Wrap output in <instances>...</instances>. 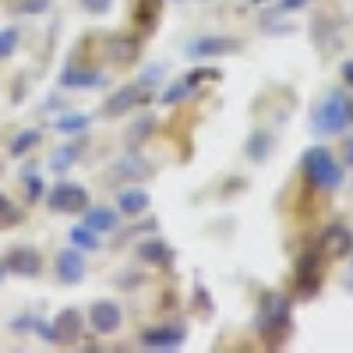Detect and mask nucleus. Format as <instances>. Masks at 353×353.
Listing matches in <instances>:
<instances>
[{"label": "nucleus", "mask_w": 353, "mask_h": 353, "mask_svg": "<svg viewBox=\"0 0 353 353\" xmlns=\"http://www.w3.org/2000/svg\"><path fill=\"white\" fill-rule=\"evenodd\" d=\"M103 81H106L103 71H96V68H78L74 61L61 71V88H74V92H81V88H96V85H103Z\"/></svg>", "instance_id": "16"}, {"label": "nucleus", "mask_w": 353, "mask_h": 353, "mask_svg": "<svg viewBox=\"0 0 353 353\" xmlns=\"http://www.w3.org/2000/svg\"><path fill=\"white\" fill-rule=\"evenodd\" d=\"M81 152H85V138L81 134H74V141H68V145H61V149H53V156H50V173H68L78 159H81Z\"/></svg>", "instance_id": "19"}, {"label": "nucleus", "mask_w": 353, "mask_h": 353, "mask_svg": "<svg viewBox=\"0 0 353 353\" xmlns=\"http://www.w3.org/2000/svg\"><path fill=\"white\" fill-rule=\"evenodd\" d=\"M46 205H50V212H61V216H81L88 209V188L74 184V181H61V184H53L46 194Z\"/></svg>", "instance_id": "6"}, {"label": "nucleus", "mask_w": 353, "mask_h": 353, "mask_svg": "<svg viewBox=\"0 0 353 353\" xmlns=\"http://www.w3.org/2000/svg\"><path fill=\"white\" fill-rule=\"evenodd\" d=\"M4 269H8V276H18V279H36V276H43V254L36 251V248H28V244H18V248H11L4 258Z\"/></svg>", "instance_id": "7"}, {"label": "nucleus", "mask_w": 353, "mask_h": 353, "mask_svg": "<svg viewBox=\"0 0 353 353\" xmlns=\"http://www.w3.org/2000/svg\"><path fill=\"white\" fill-rule=\"evenodd\" d=\"M71 248H78V251H96L99 248V233H92L88 226H74L71 230Z\"/></svg>", "instance_id": "28"}, {"label": "nucleus", "mask_w": 353, "mask_h": 353, "mask_svg": "<svg viewBox=\"0 0 353 353\" xmlns=\"http://www.w3.org/2000/svg\"><path fill=\"white\" fill-rule=\"evenodd\" d=\"M152 163L145 159L138 149H128L121 159H117L113 166H110V173H113V181H145V176H152Z\"/></svg>", "instance_id": "12"}, {"label": "nucleus", "mask_w": 353, "mask_h": 353, "mask_svg": "<svg viewBox=\"0 0 353 353\" xmlns=\"http://www.w3.org/2000/svg\"><path fill=\"white\" fill-rule=\"evenodd\" d=\"M39 141H43V131H39V128H25V131H18V134L11 138L8 152H11L14 159H21V156H28V152H32Z\"/></svg>", "instance_id": "23"}, {"label": "nucleus", "mask_w": 353, "mask_h": 353, "mask_svg": "<svg viewBox=\"0 0 353 353\" xmlns=\"http://www.w3.org/2000/svg\"><path fill=\"white\" fill-rule=\"evenodd\" d=\"M18 46H21V32L14 25H4V28H0V64L11 61V57L18 53Z\"/></svg>", "instance_id": "25"}, {"label": "nucleus", "mask_w": 353, "mask_h": 353, "mask_svg": "<svg viewBox=\"0 0 353 353\" xmlns=\"http://www.w3.org/2000/svg\"><path fill=\"white\" fill-rule=\"evenodd\" d=\"M254 329L269 346H279L290 336V301L283 297V293H265L261 297Z\"/></svg>", "instance_id": "3"}, {"label": "nucleus", "mask_w": 353, "mask_h": 353, "mask_svg": "<svg viewBox=\"0 0 353 353\" xmlns=\"http://www.w3.org/2000/svg\"><path fill=\"white\" fill-rule=\"evenodd\" d=\"M311 0H279V11L286 14V11H301V8H307Z\"/></svg>", "instance_id": "33"}, {"label": "nucleus", "mask_w": 353, "mask_h": 353, "mask_svg": "<svg viewBox=\"0 0 353 353\" xmlns=\"http://www.w3.org/2000/svg\"><path fill=\"white\" fill-rule=\"evenodd\" d=\"M272 149H276V138L269 134V131H254L251 138H248V145H244V156L251 159V163H265L272 156Z\"/></svg>", "instance_id": "21"}, {"label": "nucleus", "mask_w": 353, "mask_h": 353, "mask_svg": "<svg viewBox=\"0 0 353 353\" xmlns=\"http://www.w3.org/2000/svg\"><path fill=\"white\" fill-rule=\"evenodd\" d=\"M53 276H57V283H61V286H78V283H85V276H88L85 251L64 248L61 254L53 258Z\"/></svg>", "instance_id": "8"}, {"label": "nucleus", "mask_w": 353, "mask_h": 353, "mask_svg": "<svg viewBox=\"0 0 353 353\" xmlns=\"http://www.w3.org/2000/svg\"><path fill=\"white\" fill-rule=\"evenodd\" d=\"M21 219H25V212L18 209L8 194H0V230H11V226H18Z\"/></svg>", "instance_id": "26"}, {"label": "nucleus", "mask_w": 353, "mask_h": 353, "mask_svg": "<svg viewBox=\"0 0 353 353\" xmlns=\"http://www.w3.org/2000/svg\"><path fill=\"white\" fill-rule=\"evenodd\" d=\"M78 4H81L88 14H92V18H106V14L113 11L117 0H78Z\"/></svg>", "instance_id": "31"}, {"label": "nucleus", "mask_w": 353, "mask_h": 353, "mask_svg": "<svg viewBox=\"0 0 353 353\" xmlns=\"http://www.w3.org/2000/svg\"><path fill=\"white\" fill-rule=\"evenodd\" d=\"M188 343V329L184 325H152L138 336V346L141 350H159V353H170V350H181Z\"/></svg>", "instance_id": "9"}, {"label": "nucleus", "mask_w": 353, "mask_h": 353, "mask_svg": "<svg viewBox=\"0 0 353 353\" xmlns=\"http://www.w3.org/2000/svg\"><path fill=\"white\" fill-rule=\"evenodd\" d=\"M350 124H353V103H350V96L343 92V88L325 92L311 110V131L321 134V138L343 134Z\"/></svg>", "instance_id": "2"}, {"label": "nucleus", "mask_w": 353, "mask_h": 353, "mask_svg": "<svg viewBox=\"0 0 353 353\" xmlns=\"http://www.w3.org/2000/svg\"><path fill=\"white\" fill-rule=\"evenodd\" d=\"M85 329V314L78 307H64L61 314L53 318V346H71L81 339Z\"/></svg>", "instance_id": "11"}, {"label": "nucleus", "mask_w": 353, "mask_h": 353, "mask_svg": "<svg viewBox=\"0 0 353 353\" xmlns=\"http://www.w3.org/2000/svg\"><path fill=\"white\" fill-rule=\"evenodd\" d=\"M138 53H141V39H138V36L117 32V36L106 39V57H110L113 64H134Z\"/></svg>", "instance_id": "17"}, {"label": "nucleus", "mask_w": 353, "mask_h": 353, "mask_svg": "<svg viewBox=\"0 0 353 353\" xmlns=\"http://www.w3.org/2000/svg\"><path fill=\"white\" fill-rule=\"evenodd\" d=\"M159 14H163V0H138V8H134L138 36H152V28L159 25Z\"/></svg>", "instance_id": "20"}, {"label": "nucleus", "mask_w": 353, "mask_h": 353, "mask_svg": "<svg viewBox=\"0 0 353 353\" xmlns=\"http://www.w3.org/2000/svg\"><path fill=\"white\" fill-rule=\"evenodd\" d=\"M244 43L233 39V36H219V32H201L188 43V61H219V57H230V53H241Z\"/></svg>", "instance_id": "5"}, {"label": "nucleus", "mask_w": 353, "mask_h": 353, "mask_svg": "<svg viewBox=\"0 0 353 353\" xmlns=\"http://www.w3.org/2000/svg\"><path fill=\"white\" fill-rule=\"evenodd\" d=\"M191 92H194V85H191L188 78H181V81H173V85H166V92H163L159 99H163L166 106H176V103H184V99H188Z\"/></svg>", "instance_id": "27"}, {"label": "nucleus", "mask_w": 353, "mask_h": 353, "mask_svg": "<svg viewBox=\"0 0 353 353\" xmlns=\"http://www.w3.org/2000/svg\"><path fill=\"white\" fill-rule=\"evenodd\" d=\"M301 173L314 191H325V194L339 191L343 181H346L343 163L332 156V149H325V145H311V149L301 156Z\"/></svg>", "instance_id": "1"}, {"label": "nucleus", "mask_w": 353, "mask_h": 353, "mask_svg": "<svg viewBox=\"0 0 353 353\" xmlns=\"http://www.w3.org/2000/svg\"><path fill=\"white\" fill-rule=\"evenodd\" d=\"M21 184H25L28 201H39V198L46 194V188H43V176H39V173H32V170H25V173H21Z\"/></svg>", "instance_id": "29"}, {"label": "nucleus", "mask_w": 353, "mask_h": 353, "mask_svg": "<svg viewBox=\"0 0 353 353\" xmlns=\"http://www.w3.org/2000/svg\"><path fill=\"white\" fill-rule=\"evenodd\" d=\"M163 74H166V68H163V64H152L149 71H141V85L149 88V85H156V81H159Z\"/></svg>", "instance_id": "32"}, {"label": "nucleus", "mask_w": 353, "mask_h": 353, "mask_svg": "<svg viewBox=\"0 0 353 353\" xmlns=\"http://www.w3.org/2000/svg\"><path fill=\"white\" fill-rule=\"evenodd\" d=\"M346 163H350V166H353V138H350V141H346Z\"/></svg>", "instance_id": "34"}, {"label": "nucleus", "mask_w": 353, "mask_h": 353, "mask_svg": "<svg viewBox=\"0 0 353 353\" xmlns=\"http://www.w3.org/2000/svg\"><path fill=\"white\" fill-rule=\"evenodd\" d=\"M8 276V269H4V261H0V279H4Z\"/></svg>", "instance_id": "36"}, {"label": "nucleus", "mask_w": 353, "mask_h": 353, "mask_svg": "<svg viewBox=\"0 0 353 353\" xmlns=\"http://www.w3.org/2000/svg\"><path fill=\"white\" fill-rule=\"evenodd\" d=\"M145 103H149V92H145L141 81H131V85H121L117 92H110L99 106V117L103 121H117V117H128L134 110H141Z\"/></svg>", "instance_id": "4"}, {"label": "nucleus", "mask_w": 353, "mask_h": 353, "mask_svg": "<svg viewBox=\"0 0 353 353\" xmlns=\"http://www.w3.org/2000/svg\"><path fill=\"white\" fill-rule=\"evenodd\" d=\"M134 254H138V261H141V265H149V269H166V265H173V258H176V251H173L166 241H159V237L138 241Z\"/></svg>", "instance_id": "13"}, {"label": "nucleus", "mask_w": 353, "mask_h": 353, "mask_svg": "<svg viewBox=\"0 0 353 353\" xmlns=\"http://www.w3.org/2000/svg\"><path fill=\"white\" fill-rule=\"evenodd\" d=\"M88 124H92V117H88V113H64V117H57V121H53V128L61 134H85Z\"/></svg>", "instance_id": "24"}, {"label": "nucleus", "mask_w": 353, "mask_h": 353, "mask_svg": "<svg viewBox=\"0 0 353 353\" xmlns=\"http://www.w3.org/2000/svg\"><path fill=\"white\" fill-rule=\"evenodd\" d=\"M149 205H152V194L145 188H121V191H117V205H113V209L121 216H141V212H149Z\"/></svg>", "instance_id": "18"}, {"label": "nucleus", "mask_w": 353, "mask_h": 353, "mask_svg": "<svg viewBox=\"0 0 353 353\" xmlns=\"http://www.w3.org/2000/svg\"><path fill=\"white\" fill-rule=\"evenodd\" d=\"M50 4H53V0H18V4H14V14H46L50 11Z\"/></svg>", "instance_id": "30"}, {"label": "nucleus", "mask_w": 353, "mask_h": 353, "mask_svg": "<svg viewBox=\"0 0 353 353\" xmlns=\"http://www.w3.org/2000/svg\"><path fill=\"white\" fill-rule=\"evenodd\" d=\"M88 325H92L99 336H113L124 325V311L117 301H92L88 304Z\"/></svg>", "instance_id": "10"}, {"label": "nucleus", "mask_w": 353, "mask_h": 353, "mask_svg": "<svg viewBox=\"0 0 353 353\" xmlns=\"http://www.w3.org/2000/svg\"><path fill=\"white\" fill-rule=\"evenodd\" d=\"M152 134H156V117H152V113H145V117H138V121L131 124V131H128L124 141H128V149H141V145L149 141Z\"/></svg>", "instance_id": "22"}, {"label": "nucleus", "mask_w": 353, "mask_h": 353, "mask_svg": "<svg viewBox=\"0 0 353 353\" xmlns=\"http://www.w3.org/2000/svg\"><path fill=\"white\" fill-rule=\"evenodd\" d=\"M343 78H346V81L353 85V64H346V68H343Z\"/></svg>", "instance_id": "35"}, {"label": "nucleus", "mask_w": 353, "mask_h": 353, "mask_svg": "<svg viewBox=\"0 0 353 353\" xmlns=\"http://www.w3.org/2000/svg\"><path fill=\"white\" fill-rule=\"evenodd\" d=\"M81 226H88L92 233H117V226H121V212L113 209V205H88V209L81 212Z\"/></svg>", "instance_id": "14"}, {"label": "nucleus", "mask_w": 353, "mask_h": 353, "mask_svg": "<svg viewBox=\"0 0 353 353\" xmlns=\"http://www.w3.org/2000/svg\"><path fill=\"white\" fill-rule=\"evenodd\" d=\"M321 251H325L329 258H346V254H353V230L343 226V223L329 226L325 233H321Z\"/></svg>", "instance_id": "15"}]
</instances>
